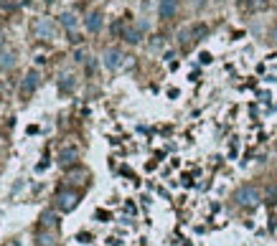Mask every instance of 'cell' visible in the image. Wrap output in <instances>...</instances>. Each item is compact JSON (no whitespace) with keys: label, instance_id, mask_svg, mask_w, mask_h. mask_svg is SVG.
I'll list each match as a JSON object with an SVG mask.
<instances>
[{"label":"cell","instance_id":"1","mask_svg":"<svg viewBox=\"0 0 277 246\" xmlns=\"http://www.w3.org/2000/svg\"><path fill=\"white\" fill-rule=\"evenodd\" d=\"M234 200H237L242 208H254V206H260L262 193L254 188V185H242L237 193H234Z\"/></svg>","mask_w":277,"mask_h":246},{"label":"cell","instance_id":"2","mask_svg":"<svg viewBox=\"0 0 277 246\" xmlns=\"http://www.w3.org/2000/svg\"><path fill=\"white\" fill-rule=\"evenodd\" d=\"M54 203H56L59 211L69 213V211H74L76 203H79V193H74V190H59L56 198H54Z\"/></svg>","mask_w":277,"mask_h":246},{"label":"cell","instance_id":"3","mask_svg":"<svg viewBox=\"0 0 277 246\" xmlns=\"http://www.w3.org/2000/svg\"><path fill=\"white\" fill-rule=\"evenodd\" d=\"M102 61H104V66H107L110 71H115V69H120V66L125 63V54L120 49H107L104 56H102Z\"/></svg>","mask_w":277,"mask_h":246},{"label":"cell","instance_id":"4","mask_svg":"<svg viewBox=\"0 0 277 246\" xmlns=\"http://www.w3.org/2000/svg\"><path fill=\"white\" fill-rule=\"evenodd\" d=\"M38 84H41V79H38V71L33 69V71H28L26 74V79H23V84H20V97H31L36 89H38Z\"/></svg>","mask_w":277,"mask_h":246},{"label":"cell","instance_id":"5","mask_svg":"<svg viewBox=\"0 0 277 246\" xmlns=\"http://www.w3.org/2000/svg\"><path fill=\"white\" fill-rule=\"evenodd\" d=\"M33 33L38 38H54V23L49 18H38L36 23H33Z\"/></svg>","mask_w":277,"mask_h":246},{"label":"cell","instance_id":"6","mask_svg":"<svg viewBox=\"0 0 277 246\" xmlns=\"http://www.w3.org/2000/svg\"><path fill=\"white\" fill-rule=\"evenodd\" d=\"M76 160H79V150H76V147H64V150L59 152L61 168H71V165H76Z\"/></svg>","mask_w":277,"mask_h":246},{"label":"cell","instance_id":"7","mask_svg":"<svg viewBox=\"0 0 277 246\" xmlns=\"http://www.w3.org/2000/svg\"><path fill=\"white\" fill-rule=\"evenodd\" d=\"M158 13H160L163 20H170L178 13V0H160V3H158Z\"/></svg>","mask_w":277,"mask_h":246},{"label":"cell","instance_id":"8","mask_svg":"<svg viewBox=\"0 0 277 246\" xmlns=\"http://www.w3.org/2000/svg\"><path fill=\"white\" fill-rule=\"evenodd\" d=\"M102 23H104V18H102V13H99V10L89 13V15H87V20H84V26H87V31H89V33H99V31H102Z\"/></svg>","mask_w":277,"mask_h":246},{"label":"cell","instance_id":"9","mask_svg":"<svg viewBox=\"0 0 277 246\" xmlns=\"http://www.w3.org/2000/svg\"><path fill=\"white\" fill-rule=\"evenodd\" d=\"M36 246H59V241H56V236L49 229H44V231L36 234Z\"/></svg>","mask_w":277,"mask_h":246},{"label":"cell","instance_id":"10","mask_svg":"<svg viewBox=\"0 0 277 246\" xmlns=\"http://www.w3.org/2000/svg\"><path fill=\"white\" fill-rule=\"evenodd\" d=\"M59 20H61V26L67 28V31H74V28H76V23H79L74 13H61V15H59Z\"/></svg>","mask_w":277,"mask_h":246},{"label":"cell","instance_id":"11","mask_svg":"<svg viewBox=\"0 0 277 246\" xmlns=\"http://www.w3.org/2000/svg\"><path fill=\"white\" fill-rule=\"evenodd\" d=\"M56 213L54 211H44V213H41V226H44V229H54L56 226Z\"/></svg>","mask_w":277,"mask_h":246},{"label":"cell","instance_id":"12","mask_svg":"<svg viewBox=\"0 0 277 246\" xmlns=\"http://www.w3.org/2000/svg\"><path fill=\"white\" fill-rule=\"evenodd\" d=\"M122 38H125L127 43H140V41H142V31H140V28H127V31L122 33Z\"/></svg>","mask_w":277,"mask_h":246},{"label":"cell","instance_id":"13","mask_svg":"<svg viewBox=\"0 0 277 246\" xmlns=\"http://www.w3.org/2000/svg\"><path fill=\"white\" fill-rule=\"evenodd\" d=\"M0 63H3V69H13L15 66V54L5 49L3 54H0Z\"/></svg>","mask_w":277,"mask_h":246},{"label":"cell","instance_id":"14","mask_svg":"<svg viewBox=\"0 0 277 246\" xmlns=\"http://www.w3.org/2000/svg\"><path fill=\"white\" fill-rule=\"evenodd\" d=\"M61 92L64 94L74 92V76H61Z\"/></svg>","mask_w":277,"mask_h":246},{"label":"cell","instance_id":"15","mask_svg":"<svg viewBox=\"0 0 277 246\" xmlns=\"http://www.w3.org/2000/svg\"><path fill=\"white\" fill-rule=\"evenodd\" d=\"M196 8H204V0H196Z\"/></svg>","mask_w":277,"mask_h":246},{"label":"cell","instance_id":"16","mask_svg":"<svg viewBox=\"0 0 277 246\" xmlns=\"http://www.w3.org/2000/svg\"><path fill=\"white\" fill-rule=\"evenodd\" d=\"M3 5H8V0H0V8H3Z\"/></svg>","mask_w":277,"mask_h":246},{"label":"cell","instance_id":"17","mask_svg":"<svg viewBox=\"0 0 277 246\" xmlns=\"http://www.w3.org/2000/svg\"><path fill=\"white\" fill-rule=\"evenodd\" d=\"M46 3H56V0H46Z\"/></svg>","mask_w":277,"mask_h":246},{"label":"cell","instance_id":"18","mask_svg":"<svg viewBox=\"0 0 277 246\" xmlns=\"http://www.w3.org/2000/svg\"><path fill=\"white\" fill-rule=\"evenodd\" d=\"M239 3H249V0H239Z\"/></svg>","mask_w":277,"mask_h":246}]
</instances>
